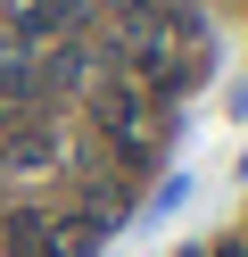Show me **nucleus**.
Returning <instances> with one entry per match:
<instances>
[{
    "instance_id": "obj_4",
    "label": "nucleus",
    "mask_w": 248,
    "mask_h": 257,
    "mask_svg": "<svg viewBox=\"0 0 248 257\" xmlns=\"http://www.w3.org/2000/svg\"><path fill=\"white\" fill-rule=\"evenodd\" d=\"M0 158H9V166H50V158H58V133H50V124H17V133L0 141Z\"/></svg>"
},
{
    "instance_id": "obj_5",
    "label": "nucleus",
    "mask_w": 248,
    "mask_h": 257,
    "mask_svg": "<svg viewBox=\"0 0 248 257\" xmlns=\"http://www.w3.org/2000/svg\"><path fill=\"white\" fill-rule=\"evenodd\" d=\"M215 257H248V249H240V240H223V249H215Z\"/></svg>"
},
{
    "instance_id": "obj_2",
    "label": "nucleus",
    "mask_w": 248,
    "mask_h": 257,
    "mask_svg": "<svg viewBox=\"0 0 248 257\" xmlns=\"http://www.w3.org/2000/svg\"><path fill=\"white\" fill-rule=\"evenodd\" d=\"M99 232H108V224L83 216V207H75V216H50V224H42V257H91Z\"/></svg>"
},
{
    "instance_id": "obj_3",
    "label": "nucleus",
    "mask_w": 248,
    "mask_h": 257,
    "mask_svg": "<svg viewBox=\"0 0 248 257\" xmlns=\"http://www.w3.org/2000/svg\"><path fill=\"white\" fill-rule=\"evenodd\" d=\"M66 25H83V0H33L17 17V42H58Z\"/></svg>"
},
{
    "instance_id": "obj_1",
    "label": "nucleus",
    "mask_w": 248,
    "mask_h": 257,
    "mask_svg": "<svg viewBox=\"0 0 248 257\" xmlns=\"http://www.w3.org/2000/svg\"><path fill=\"white\" fill-rule=\"evenodd\" d=\"M91 116H99V133L116 141L124 166H149V150H157V108H149V91L132 83V75H108V83L91 91Z\"/></svg>"
}]
</instances>
